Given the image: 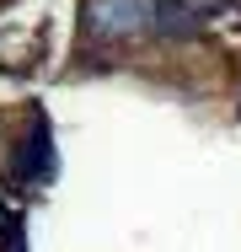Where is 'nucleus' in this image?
Instances as JSON below:
<instances>
[{
  "label": "nucleus",
  "instance_id": "obj_1",
  "mask_svg": "<svg viewBox=\"0 0 241 252\" xmlns=\"http://www.w3.org/2000/svg\"><path fill=\"white\" fill-rule=\"evenodd\" d=\"M86 22L102 38H134V32L155 27V0H91Z\"/></svg>",
  "mask_w": 241,
  "mask_h": 252
},
{
  "label": "nucleus",
  "instance_id": "obj_2",
  "mask_svg": "<svg viewBox=\"0 0 241 252\" xmlns=\"http://www.w3.org/2000/svg\"><path fill=\"white\" fill-rule=\"evenodd\" d=\"M16 172H22L27 183H38V177H54V140H48V118H43V113H32V124H27V140L16 145Z\"/></svg>",
  "mask_w": 241,
  "mask_h": 252
},
{
  "label": "nucleus",
  "instance_id": "obj_3",
  "mask_svg": "<svg viewBox=\"0 0 241 252\" xmlns=\"http://www.w3.org/2000/svg\"><path fill=\"white\" fill-rule=\"evenodd\" d=\"M155 27L172 32V38H177V32L188 38V32H198V16H193L182 0H161V5H155Z\"/></svg>",
  "mask_w": 241,
  "mask_h": 252
}]
</instances>
